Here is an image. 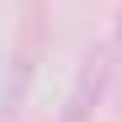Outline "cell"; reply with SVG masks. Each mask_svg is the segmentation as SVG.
I'll list each match as a JSON object with an SVG mask.
<instances>
[{"mask_svg":"<svg viewBox=\"0 0 122 122\" xmlns=\"http://www.w3.org/2000/svg\"><path fill=\"white\" fill-rule=\"evenodd\" d=\"M37 58H43V0H27V21H21V37L11 48V74H5V96H0V112L16 117L21 101L37 80Z\"/></svg>","mask_w":122,"mask_h":122,"instance_id":"obj_1","label":"cell"},{"mask_svg":"<svg viewBox=\"0 0 122 122\" xmlns=\"http://www.w3.org/2000/svg\"><path fill=\"white\" fill-rule=\"evenodd\" d=\"M106 85H112V53L96 48L85 64H80V80H74V90H69V101H64V122H90V112L101 106Z\"/></svg>","mask_w":122,"mask_h":122,"instance_id":"obj_2","label":"cell"},{"mask_svg":"<svg viewBox=\"0 0 122 122\" xmlns=\"http://www.w3.org/2000/svg\"><path fill=\"white\" fill-rule=\"evenodd\" d=\"M117 48H122V21H117Z\"/></svg>","mask_w":122,"mask_h":122,"instance_id":"obj_3","label":"cell"}]
</instances>
